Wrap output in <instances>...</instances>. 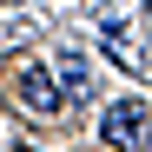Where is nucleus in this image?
Returning a JSON list of instances; mask_svg holds the SVG:
<instances>
[{"mask_svg": "<svg viewBox=\"0 0 152 152\" xmlns=\"http://www.w3.org/2000/svg\"><path fill=\"white\" fill-rule=\"evenodd\" d=\"M99 139L119 145V152H145V99H119V106H106Z\"/></svg>", "mask_w": 152, "mask_h": 152, "instance_id": "1", "label": "nucleus"}, {"mask_svg": "<svg viewBox=\"0 0 152 152\" xmlns=\"http://www.w3.org/2000/svg\"><path fill=\"white\" fill-rule=\"evenodd\" d=\"M99 53H106L126 80H139V73H145V53L132 46V20H126V13H106V20H99Z\"/></svg>", "mask_w": 152, "mask_h": 152, "instance_id": "2", "label": "nucleus"}, {"mask_svg": "<svg viewBox=\"0 0 152 152\" xmlns=\"http://www.w3.org/2000/svg\"><path fill=\"white\" fill-rule=\"evenodd\" d=\"M20 106H27V113H40V119H53V113L66 106V99H60V86H53V66H46V60H33L27 73H20Z\"/></svg>", "mask_w": 152, "mask_h": 152, "instance_id": "3", "label": "nucleus"}, {"mask_svg": "<svg viewBox=\"0 0 152 152\" xmlns=\"http://www.w3.org/2000/svg\"><path fill=\"white\" fill-rule=\"evenodd\" d=\"M53 86H60V99H93V66H86L80 53H66V60L53 66Z\"/></svg>", "mask_w": 152, "mask_h": 152, "instance_id": "4", "label": "nucleus"}, {"mask_svg": "<svg viewBox=\"0 0 152 152\" xmlns=\"http://www.w3.org/2000/svg\"><path fill=\"white\" fill-rule=\"evenodd\" d=\"M13 27H27V13H20V7H0V46L13 40Z\"/></svg>", "mask_w": 152, "mask_h": 152, "instance_id": "5", "label": "nucleus"}, {"mask_svg": "<svg viewBox=\"0 0 152 152\" xmlns=\"http://www.w3.org/2000/svg\"><path fill=\"white\" fill-rule=\"evenodd\" d=\"M13 152H40V145H27V139H13Z\"/></svg>", "mask_w": 152, "mask_h": 152, "instance_id": "6", "label": "nucleus"}]
</instances>
